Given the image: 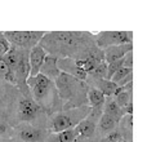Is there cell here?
<instances>
[{
  "mask_svg": "<svg viewBox=\"0 0 147 142\" xmlns=\"http://www.w3.org/2000/svg\"><path fill=\"white\" fill-rule=\"evenodd\" d=\"M0 118L13 128L27 123L36 127L47 128L48 116L35 103L31 97H27L16 85L8 84L0 79Z\"/></svg>",
  "mask_w": 147,
  "mask_h": 142,
  "instance_id": "cell-1",
  "label": "cell"
},
{
  "mask_svg": "<svg viewBox=\"0 0 147 142\" xmlns=\"http://www.w3.org/2000/svg\"><path fill=\"white\" fill-rule=\"evenodd\" d=\"M39 45L56 58L83 60L98 51L90 31H47Z\"/></svg>",
  "mask_w": 147,
  "mask_h": 142,
  "instance_id": "cell-2",
  "label": "cell"
},
{
  "mask_svg": "<svg viewBox=\"0 0 147 142\" xmlns=\"http://www.w3.org/2000/svg\"><path fill=\"white\" fill-rule=\"evenodd\" d=\"M27 87L30 88L31 97L35 103L45 112L48 118L62 110V101L54 81L39 74L27 79Z\"/></svg>",
  "mask_w": 147,
  "mask_h": 142,
  "instance_id": "cell-3",
  "label": "cell"
},
{
  "mask_svg": "<svg viewBox=\"0 0 147 142\" xmlns=\"http://www.w3.org/2000/svg\"><path fill=\"white\" fill-rule=\"evenodd\" d=\"M54 84L62 101V110L88 106L89 87L85 81L61 72L58 78L54 80Z\"/></svg>",
  "mask_w": 147,
  "mask_h": 142,
  "instance_id": "cell-4",
  "label": "cell"
},
{
  "mask_svg": "<svg viewBox=\"0 0 147 142\" xmlns=\"http://www.w3.org/2000/svg\"><path fill=\"white\" fill-rule=\"evenodd\" d=\"M90 111V106H83L78 109L61 110L56 114L51 115L47 122V131L49 133H57L62 131L74 129L80 122H83L88 116Z\"/></svg>",
  "mask_w": 147,
  "mask_h": 142,
  "instance_id": "cell-5",
  "label": "cell"
},
{
  "mask_svg": "<svg viewBox=\"0 0 147 142\" xmlns=\"http://www.w3.org/2000/svg\"><path fill=\"white\" fill-rule=\"evenodd\" d=\"M45 32L47 31H3V35L5 36L10 47L30 51L38 45Z\"/></svg>",
  "mask_w": 147,
  "mask_h": 142,
  "instance_id": "cell-6",
  "label": "cell"
},
{
  "mask_svg": "<svg viewBox=\"0 0 147 142\" xmlns=\"http://www.w3.org/2000/svg\"><path fill=\"white\" fill-rule=\"evenodd\" d=\"M49 135L47 128L23 123L13 128L12 138L18 142H47Z\"/></svg>",
  "mask_w": 147,
  "mask_h": 142,
  "instance_id": "cell-7",
  "label": "cell"
},
{
  "mask_svg": "<svg viewBox=\"0 0 147 142\" xmlns=\"http://www.w3.org/2000/svg\"><path fill=\"white\" fill-rule=\"evenodd\" d=\"M133 43L132 31H99L96 34V45L99 49H106L109 47L121 45V44Z\"/></svg>",
  "mask_w": 147,
  "mask_h": 142,
  "instance_id": "cell-8",
  "label": "cell"
},
{
  "mask_svg": "<svg viewBox=\"0 0 147 142\" xmlns=\"http://www.w3.org/2000/svg\"><path fill=\"white\" fill-rule=\"evenodd\" d=\"M85 83L90 88L99 91L105 97H112L114 98L115 96H117L123 91L121 87H117L115 83H112L111 80H107V79H92L86 76Z\"/></svg>",
  "mask_w": 147,
  "mask_h": 142,
  "instance_id": "cell-9",
  "label": "cell"
},
{
  "mask_svg": "<svg viewBox=\"0 0 147 142\" xmlns=\"http://www.w3.org/2000/svg\"><path fill=\"white\" fill-rule=\"evenodd\" d=\"M47 57V52L41 48L40 45H35L32 49H30L28 53V62H30V76L28 78H34V76L40 74V69L44 64V60Z\"/></svg>",
  "mask_w": 147,
  "mask_h": 142,
  "instance_id": "cell-10",
  "label": "cell"
},
{
  "mask_svg": "<svg viewBox=\"0 0 147 142\" xmlns=\"http://www.w3.org/2000/svg\"><path fill=\"white\" fill-rule=\"evenodd\" d=\"M116 128H117V122H115V120L112 119L111 116H109V115L102 114L101 119H99L98 123H97L96 132H94V136H93V138H92V141L97 142V141L102 140L105 136L109 135V133L112 132V131H115Z\"/></svg>",
  "mask_w": 147,
  "mask_h": 142,
  "instance_id": "cell-11",
  "label": "cell"
},
{
  "mask_svg": "<svg viewBox=\"0 0 147 142\" xmlns=\"http://www.w3.org/2000/svg\"><path fill=\"white\" fill-rule=\"evenodd\" d=\"M57 66L61 72L67 74V75L72 76V78H76L79 80H86V74L85 71H83L78 65L75 64V61L71 58H59L57 61Z\"/></svg>",
  "mask_w": 147,
  "mask_h": 142,
  "instance_id": "cell-12",
  "label": "cell"
},
{
  "mask_svg": "<svg viewBox=\"0 0 147 142\" xmlns=\"http://www.w3.org/2000/svg\"><path fill=\"white\" fill-rule=\"evenodd\" d=\"M129 52H133V43L129 44H121V45H114L103 49V56L106 64H111L117 60L124 58V56Z\"/></svg>",
  "mask_w": 147,
  "mask_h": 142,
  "instance_id": "cell-13",
  "label": "cell"
},
{
  "mask_svg": "<svg viewBox=\"0 0 147 142\" xmlns=\"http://www.w3.org/2000/svg\"><path fill=\"white\" fill-rule=\"evenodd\" d=\"M75 61V60H74ZM105 61V56H103V51L102 49H98L97 52H94L93 54L85 57L83 60H76L75 64L78 65L83 71H85V74L88 75L92 70H94L97 66H98L101 62Z\"/></svg>",
  "mask_w": 147,
  "mask_h": 142,
  "instance_id": "cell-14",
  "label": "cell"
},
{
  "mask_svg": "<svg viewBox=\"0 0 147 142\" xmlns=\"http://www.w3.org/2000/svg\"><path fill=\"white\" fill-rule=\"evenodd\" d=\"M57 61H58V58L51 56V54H47L45 60H44V64L40 69L41 75L48 78L49 80H52V81L56 80V79L59 76V74H61L58 66H57Z\"/></svg>",
  "mask_w": 147,
  "mask_h": 142,
  "instance_id": "cell-15",
  "label": "cell"
},
{
  "mask_svg": "<svg viewBox=\"0 0 147 142\" xmlns=\"http://www.w3.org/2000/svg\"><path fill=\"white\" fill-rule=\"evenodd\" d=\"M103 114L111 116L115 122L119 123V120L124 116L125 112H124V110L115 102V99L112 98V97H106L105 103H103Z\"/></svg>",
  "mask_w": 147,
  "mask_h": 142,
  "instance_id": "cell-16",
  "label": "cell"
},
{
  "mask_svg": "<svg viewBox=\"0 0 147 142\" xmlns=\"http://www.w3.org/2000/svg\"><path fill=\"white\" fill-rule=\"evenodd\" d=\"M97 123L94 120H92L90 118L86 116L83 122H80L75 127V129L79 133V138H85V140H92L96 132Z\"/></svg>",
  "mask_w": 147,
  "mask_h": 142,
  "instance_id": "cell-17",
  "label": "cell"
},
{
  "mask_svg": "<svg viewBox=\"0 0 147 142\" xmlns=\"http://www.w3.org/2000/svg\"><path fill=\"white\" fill-rule=\"evenodd\" d=\"M117 131L125 141H132L133 138V115H124L117 123Z\"/></svg>",
  "mask_w": 147,
  "mask_h": 142,
  "instance_id": "cell-18",
  "label": "cell"
},
{
  "mask_svg": "<svg viewBox=\"0 0 147 142\" xmlns=\"http://www.w3.org/2000/svg\"><path fill=\"white\" fill-rule=\"evenodd\" d=\"M78 138H79V133L74 128V129L51 133L48 136V138H47V142H75Z\"/></svg>",
  "mask_w": 147,
  "mask_h": 142,
  "instance_id": "cell-19",
  "label": "cell"
},
{
  "mask_svg": "<svg viewBox=\"0 0 147 142\" xmlns=\"http://www.w3.org/2000/svg\"><path fill=\"white\" fill-rule=\"evenodd\" d=\"M105 99L106 97L101 93L99 91L89 87L88 89V105L90 107H103Z\"/></svg>",
  "mask_w": 147,
  "mask_h": 142,
  "instance_id": "cell-20",
  "label": "cell"
},
{
  "mask_svg": "<svg viewBox=\"0 0 147 142\" xmlns=\"http://www.w3.org/2000/svg\"><path fill=\"white\" fill-rule=\"evenodd\" d=\"M114 99H115V102L124 110L129 103H133V91H125V89L123 88V91L120 92L117 96H115Z\"/></svg>",
  "mask_w": 147,
  "mask_h": 142,
  "instance_id": "cell-21",
  "label": "cell"
},
{
  "mask_svg": "<svg viewBox=\"0 0 147 142\" xmlns=\"http://www.w3.org/2000/svg\"><path fill=\"white\" fill-rule=\"evenodd\" d=\"M106 74H107V64L103 61L94 70H92L86 76L92 79H106Z\"/></svg>",
  "mask_w": 147,
  "mask_h": 142,
  "instance_id": "cell-22",
  "label": "cell"
},
{
  "mask_svg": "<svg viewBox=\"0 0 147 142\" xmlns=\"http://www.w3.org/2000/svg\"><path fill=\"white\" fill-rule=\"evenodd\" d=\"M12 132H13L12 125L8 124L5 120H3L1 118H0V140L12 138Z\"/></svg>",
  "mask_w": 147,
  "mask_h": 142,
  "instance_id": "cell-23",
  "label": "cell"
},
{
  "mask_svg": "<svg viewBox=\"0 0 147 142\" xmlns=\"http://www.w3.org/2000/svg\"><path fill=\"white\" fill-rule=\"evenodd\" d=\"M130 74H133V69H127V67H121V69H119L116 71V72L112 75V78L110 79V80L112 81V83L117 84L119 81H121L124 78H127L128 75H130Z\"/></svg>",
  "mask_w": 147,
  "mask_h": 142,
  "instance_id": "cell-24",
  "label": "cell"
},
{
  "mask_svg": "<svg viewBox=\"0 0 147 142\" xmlns=\"http://www.w3.org/2000/svg\"><path fill=\"white\" fill-rule=\"evenodd\" d=\"M123 64H124V58L117 60V61L111 62V64H107V74H106V79H107V80H110V79L112 78V75H114L117 70L121 69Z\"/></svg>",
  "mask_w": 147,
  "mask_h": 142,
  "instance_id": "cell-25",
  "label": "cell"
},
{
  "mask_svg": "<svg viewBox=\"0 0 147 142\" xmlns=\"http://www.w3.org/2000/svg\"><path fill=\"white\" fill-rule=\"evenodd\" d=\"M9 49H10V44L8 43V40L5 39V36L3 35V31H0V57L4 56Z\"/></svg>",
  "mask_w": 147,
  "mask_h": 142,
  "instance_id": "cell-26",
  "label": "cell"
},
{
  "mask_svg": "<svg viewBox=\"0 0 147 142\" xmlns=\"http://www.w3.org/2000/svg\"><path fill=\"white\" fill-rule=\"evenodd\" d=\"M123 67H127V69H133V52H129L124 56V64Z\"/></svg>",
  "mask_w": 147,
  "mask_h": 142,
  "instance_id": "cell-27",
  "label": "cell"
},
{
  "mask_svg": "<svg viewBox=\"0 0 147 142\" xmlns=\"http://www.w3.org/2000/svg\"><path fill=\"white\" fill-rule=\"evenodd\" d=\"M130 81H133V74H130V75H128L127 78H124L121 81H119L116 85L117 87H124V85H127L128 83H130Z\"/></svg>",
  "mask_w": 147,
  "mask_h": 142,
  "instance_id": "cell-28",
  "label": "cell"
},
{
  "mask_svg": "<svg viewBox=\"0 0 147 142\" xmlns=\"http://www.w3.org/2000/svg\"><path fill=\"white\" fill-rule=\"evenodd\" d=\"M0 142H18V141L13 140V138H4V140H0Z\"/></svg>",
  "mask_w": 147,
  "mask_h": 142,
  "instance_id": "cell-29",
  "label": "cell"
}]
</instances>
